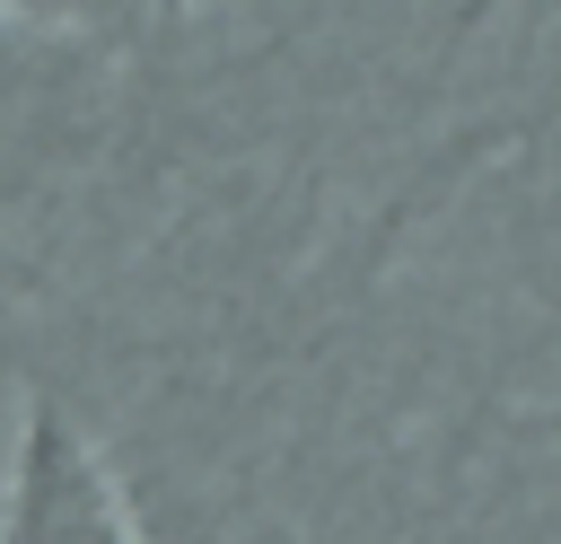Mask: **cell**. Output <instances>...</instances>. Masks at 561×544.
Instances as JSON below:
<instances>
[{
	"label": "cell",
	"instance_id": "obj_1",
	"mask_svg": "<svg viewBox=\"0 0 561 544\" xmlns=\"http://www.w3.org/2000/svg\"><path fill=\"white\" fill-rule=\"evenodd\" d=\"M0 544H158L149 518L131 509L123 474L88 439V421L61 395H26L9 474H0Z\"/></svg>",
	"mask_w": 561,
	"mask_h": 544
},
{
	"label": "cell",
	"instance_id": "obj_2",
	"mask_svg": "<svg viewBox=\"0 0 561 544\" xmlns=\"http://www.w3.org/2000/svg\"><path fill=\"white\" fill-rule=\"evenodd\" d=\"M35 35H44L35 18H0V123H9V114H18V97H26L35 79H44V61L26 53Z\"/></svg>",
	"mask_w": 561,
	"mask_h": 544
}]
</instances>
